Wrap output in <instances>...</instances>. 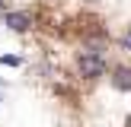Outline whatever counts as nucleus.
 Listing matches in <instances>:
<instances>
[{"label":"nucleus","instance_id":"nucleus-1","mask_svg":"<svg viewBox=\"0 0 131 127\" xmlns=\"http://www.w3.org/2000/svg\"><path fill=\"white\" fill-rule=\"evenodd\" d=\"M77 70H80V76H86V80H99V76H106L109 64H106V57H102L99 48H86L77 57Z\"/></svg>","mask_w":131,"mask_h":127},{"label":"nucleus","instance_id":"nucleus-2","mask_svg":"<svg viewBox=\"0 0 131 127\" xmlns=\"http://www.w3.org/2000/svg\"><path fill=\"white\" fill-rule=\"evenodd\" d=\"M3 25L13 32H26V29H32V16L19 13V10H10V13H3Z\"/></svg>","mask_w":131,"mask_h":127},{"label":"nucleus","instance_id":"nucleus-3","mask_svg":"<svg viewBox=\"0 0 131 127\" xmlns=\"http://www.w3.org/2000/svg\"><path fill=\"white\" fill-rule=\"evenodd\" d=\"M112 86L118 89V92H131V67H115Z\"/></svg>","mask_w":131,"mask_h":127},{"label":"nucleus","instance_id":"nucleus-4","mask_svg":"<svg viewBox=\"0 0 131 127\" xmlns=\"http://www.w3.org/2000/svg\"><path fill=\"white\" fill-rule=\"evenodd\" d=\"M122 44H125V51H131V29L125 32V38H122Z\"/></svg>","mask_w":131,"mask_h":127},{"label":"nucleus","instance_id":"nucleus-5","mask_svg":"<svg viewBox=\"0 0 131 127\" xmlns=\"http://www.w3.org/2000/svg\"><path fill=\"white\" fill-rule=\"evenodd\" d=\"M0 64H10V67H16V64H19V57H0Z\"/></svg>","mask_w":131,"mask_h":127},{"label":"nucleus","instance_id":"nucleus-6","mask_svg":"<svg viewBox=\"0 0 131 127\" xmlns=\"http://www.w3.org/2000/svg\"><path fill=\"white\" fill-rule=\"evenodd\" d=\"M0 10H3V0H0Z\"/></svg>","mask_w":131,"mask_h":127},{"label":"nucleus","instance_id":"nucleus-7","mask_svg":"<svg viewBox=\"0 0 131 127\" xmlns=\"http://www.w3.org/2000/svg\"><path fill=\"white\" fill-rule=\"evenodd\" d=\"M128 127H131V118H128Z\"/></svg>","mask_w":131,"mask_h":127}]
</instances>
